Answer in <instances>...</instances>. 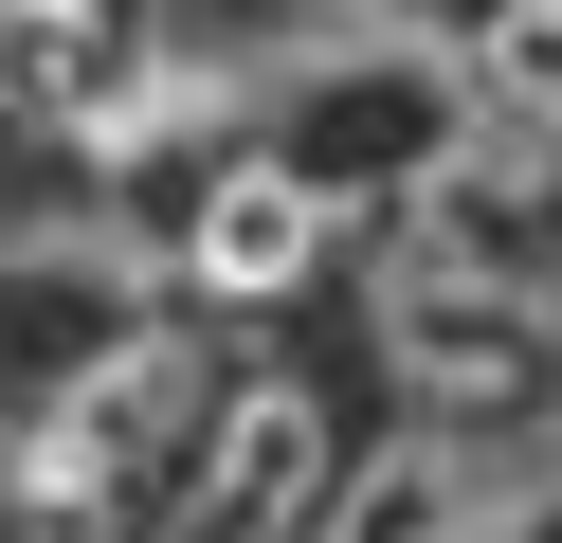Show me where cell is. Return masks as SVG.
I'll return each instance as SVG.
<instances>
[{
  "mask_svg": "<svg viewBox=\"0 0 562 543\" xmlns=\"http://www.w3.org/2000/svg\"><path fill=\"white\" fill-rule=\"evenodd\" d=\"M19 91H37V127L110 145L164 91V0H19Z\"/></svg>",
  "mask_w": 562,
  "mask_h": 543,
  "instance_id": "5",
  "label": "cell"
},
{
  "mask_svg": "<svg viewBox=\"0 0 562 543\" xmlns=\"http://www.w3.org/2000/svg\"><path fill=\"white\" fill-rule=\"evenodd\" d=\"M182 434L200 417V344H164V326H127V344H91L74 381L19 417V525H110L127 489H164V471H200Z\"/></svg>",
  "mask_w": 562,
  "mask_h": 543,
  "instance_id": "2",
  "label": "cell"
},
{
  "mask_svg": "<svg viewBox=\"0 0 562 543\" xmlns=\"http://www.w3.org/2000/svg\"><path fill=\"white\" fill-rule=\"evenodd\" d=\"M327 236H345V163H218L200 181V217H182V272L218 290V308H272V290H308L327 272Z\"/></svg>",
  "mask_w": 562,
  "mask_h": 543,
  "instance_id": "4",
  "label": "cell"
},
{
  "mask_svg": "<svg viewBox=\"0 0 562 543\" xmlns=\"http://www.w3.org/2000/svg\"><path fill=\"white\" fill-rule=\"evenodd\" d=\"M345 471H327V398L308 381H236L218 434H200V471L164 489V543H327Z\"/></svg>",
  "mask_w": 562,
  "mask_h": 543,
  "instance_id": "3",
  "label": "cell"
},
{
  "mask_svg": "<svg viewBox=\"0 0 562 543\" xmlns=\"http://www.w3.org/2000/svg\"><path fill=\"white\" fill-rule=\"evenodd\" d=\"M363 308H381V362H400L436 417H508L562 362V272H544V236H526L490 181H436V200L381 236Z\"/></svg>",
  "mask_w": 562,
  "mask_h": 543,
  "instance_id": "1",
  "label": "cell"
},
{
  "mask_svg": "<svg viewBox=\"0 0 562 543\" xmlns=\"http://www.w3.org/2000/svg\"><path fill=\"white\" fill-rule=\"evenodd\" d=\"M327 543H526V489L472 453V434H400V453L345 471Z\"/></svg>",
  "mask_w": 562,
  "mask_h": 543,
  "instance_id": "6",
  "label": "cell"
},
{
  "mask_svg": "<svg viewBox=\"0 0 562 543\" xmlns=\"http://www.w3.org/2000/svg\"><path fill=\"white\" fill-rule=\"evenodd\" d=\"M472 145L508 181H562V0H490L472 19Z\"/></svg>",
  "mask_w": 562,
  "mask_h": 543,
  "instance_id": "7",
  "label": "cell"
},
{
  "mask_svg": "<svg viewBox=\"0 0 562 543\" xmlns=\"http://www.w3.org/2000/svg\"><path fill=\"white\" fill-rule=\"evenodd\" d=\"M308 19H381V0H308Z\"/></svg>",
  "mask_w": 562,
  "mask_h": 543,
  "instance_id": "8",
  "label": "cell"
}]
</instances>
